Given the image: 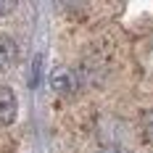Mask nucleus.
<instances>
[{
  "instance_id": "7ed1b4c3",
  "label": "nucleus",
  "mask_w": 153,
  "mask_h": 153,
  "mask_svg": "<svg viewBox=\"0 0 153 153\" xmlns=\"http://www.w3.org/2000/svg\"><path fill=\"white\" fill-rule=\"evenodd\" d=\"M16 61V42L11 37H0V71L11 69Z\"/></svg>"
},
{
  "instance_id": "f257e3e1",
  "label": "nucleus",
  "mask_w": 153,
  "mask_h": 153,
  "mask_svg": "<svg viewBox=\"0 0 153 153\" xmlns=\"http://www.w3.org/2000/svg\"><path fill=\"white\" fill-rule=\"evenodd\" d=\"M16 111H19V103H16L13 90L0 87V124H11L16 119Z\"/></svg>"
},
{
  "instance_id": "39448f33",
  "label": "nucleus",
  "mask_w": 153,
  "mask_h": 153,
  "mask_svg": "<svg viewBox=\"0 0 153 153\" xmlns=\"http://www.w3.org/2000/svg\"><path fill=\"white\" fill-rule=\"evenodd\" d=\"M16 3H19V0H0V16H8L16 8Z\"/></svg>"
},
{
  "instance_id": "f03ea898",
  "label": "nucleus",
  "mask_w": 153,
  "mask_h": 153,
  "mask_svg": "<svg viewBox=\"0 0 153 153\" xmlns=\"http://www.w3.org/2000/svg\"><path fill=\"white\" fill-rule=\"evenodd\" d=\"M50 85H53V90L61 92V95H71L76 90V76L69 69H56L53 76H50Z\"/></svg>"
},
{
  "instance_id": "20e7f679",
  "label": "nucleus",
  "mask_w": 153,
  "mask_h": 153,
  "mask_svg": "<svg viewBox=\"0 0 153 153\" xmlns=\"http://www.w3.org/2000/svg\"><path fill=\"white\" fill-rule=\"evenodd\" d=\"M140 127H143V137H145V143L153 145V108L143 114V124H140Z\"/></svg>"
},
{
  "instance_id": "423d86ee",
  "label": "nucleus",
  "mask_w": 153,
  "mask_h": 153,
  "mask_svg": "<svg viewBox=\"0 0 153 153\" xmlns=\"http://www.w3.org/2000/svg\"><path fill=\"white\" fill-rule=\"evenodd\" d=\"M100 153H129L127 148H119V145H108V148H103Z\"/></svg>"
}]
</instances>
